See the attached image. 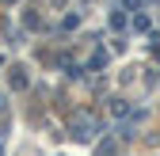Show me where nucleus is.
I'll return each instance as SVG.
<instances>
[{
    "label": "nucleus",
    "instance_id": "nucleus-5",
    "mask_svg": "<svg viewBox=\"0 0 160 156\" xmlns=\"http://www.w3.org/2000/svg\"><path fill=\"white\" fill-rule=\"evenodd\" d=\"M126 27V15L122 12H111V31H122Z\"/></svg>",
    "mask_w": 160,
    "mask_h": 156
},
{
    "label": "nucleus",
    "instance_id": "nucleus-7",
    "mask_svg": "<svg viewBox=\"0 0 160 156\" xmlns=\"http://www.w3.org/2000/svg\"><path fill=\"white\" fill-rule=\"evenodd\" d=\"M133 27L137 31H149V15H133Z\"/></svg>",
    "mask_w": 160,
    "mask_h": 156
},
{
    "label": "nucleus",
    "instance_id": "nucleus-8",
    "mask_svg": "<svg viewBox=\"0 0 160 156\" xmlns=\"http://www.w3.org/2000/svg\"><path fill=\"white\" fill-rule=\"evenodd\" d=\"M4 4H15V0H4Z\"/></svg>",
    "mask_w": 160,
    "mask_h": 156
},
{
    "label": "nucleus",
    "instance_id": "nucleus-9",
    "mask_svg": "<svg viewBox=\"0 0 160 156\" xmlns=\"http://www.w3.org/2000/svg\"><path fill=\"white\" fill-rule=\"evenodd\" d=\"M156 53H160V46H156Z\"/></svg>",
    "mask_w": 160,
    "mask_h": 156
},
{
    "label": "nucleus",
    "instance_id": "nucleus-4",
    "mask_svg": "<svg viewBox=\"0 0 160 156\" xmlns=\"http://www.w3.org/2000/svg\"><path fill=\"white\" fill-rule=\"evenodd\" d=\"M111 114H114V118H122V114H130V107H126L122 99H111Z\"/></svg>",
    "mask_w": 160,
    "mask_h": 156
},
{
    "label": "nucleus",
    "instance_id": "nucleus-2",
    "mask_svg": "<svg viewBox=\"0 0 160 156\" xmlns=\"http://www.w3.org/2000/svg\"><path fill=\"white\" fill-rule=\"evenodd\" d=\"M27 84H31L27 69H23V65H15V69H12V88H27Z\"/></svg>",
    "mask_w": 160,
    "mask_h": 156
},
{
    "label": "nucleus",
    "instance_id": "nucleus-3",
    "mask_svg": "<svg viewBox=\"0 0 160 156\" xmlns=\"http://www.w3.org/2000/svg\"><path fill=\"white\" fill-rule=\"evenodd\" d=\"M23 23H27L31 31H42V15H38V12H27V15H23Z\"/></svg>",
    "mask_w": 160,
    "mask_h": 156
},
{
    "label": "nucleus",
    "instance_id": "nucleus-6",
    "mask_svg": "<svg viewBox=\"0 0 160 156\" xmlns=\"http://www.w3.org/2000/svg\"><path fill=\"white\" fill-rule=\"evenodd\" d=\"M103 65H107V53H95L92 61H88V69H103Z\"/></svg>",
    "mask_w": 160,
    "mask_h": 156
},
{
    "label": "nucleus",
    "instance_id": "nucleus-1",
    "mask_svg": "<svg viewBox=\"0 0 160 156\" xmlns=\"http://www.w3.org/2000/svg\"><path fill=\"white\" fill-rule=\"evenodd\" d=\"M92 129H95V122H92V118L76 122V126H72V141H92Z\"/></svg>",
    "mask_w": 160,
    "mask_h": 156
}]
</instances>
